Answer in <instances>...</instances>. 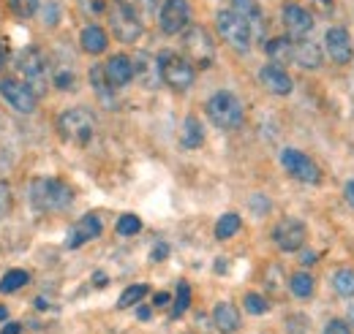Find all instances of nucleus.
Segmentation results:
<instances>
[{
	"mask_svg": "<svg viewBox=\"0 0 354 334\" xmlns=\"http://www.w3.org/2000/svg\"><path fill=\"white\" fill-rule=\"evenodd\" d=\"M28 202L41 212H63L74 202V188L63 179H33L28 185Z\"/></svg>",
	"mask_w": 354,
	"mask_h": 334,
	"instance_id": "obj_1",
	"label": "nucleus"
},
{
	"mask_svg": "<svg viewBox=\"0 0 354 334\" xmlns=\"http://www.w3.org/2000/svg\"><path fill=\"white\" fill-rule=\"evenodd\" d=\"M17 71L22 77V82L28 84L39 98L46 92V87L52 84V68H49V60L41 49L36 46H28L17 55Z\"/></svg>",
	"mask_w": 354,
	"mask_h": 334,
	"instance_id": "obj_2",
	"label": "nucleus"
},
{
	"mask_svg": "<svg viewBox=\"0 0 354 334\" xmlns=\"http://www.w3.org/2000/svg\"><path fill=\"white\" fill-rule=\"evenodd\" d=\"M207 117L213 120V126L221 128V130H234V128L243 126L245 109H243V104H240V98L234 92L218 90L207 101Z\"/></svg>",
	"mask_w": 354,
	"mask_h": 334,
	"instance_id": "obj_3",
	"label": "nucleus"
},
{
	"mask_svg": "<svg viewBox=\"0 0 354 334\" xmlns=\"http://www.w3.org/2000/svg\"><path fill=\"white\" fill-rule=\"evenodd\" d=\"M57 130H60V136L66 141L82 147V144H88L90 139H93V133H95V120H93V115H90L88 109H82V106L66 109L57 117Z\"/></svg>",
	"mask_w": 354,
	"mask_h": 334,
	"instance_id": "obj_4",
	"label": "nucleus"
},
{
	"mask_svg": "<svg viewBox=\"0 0 354 334\" xmlns=\"http://www.w3.org/2000/svg\"><path fill=\"white\" fill-rule=\"evenodd\" d=\"M183 49H185V60L196 68H210L213 57H216V43L213 36L199 28V25H191L185 33H183Z\"/></svg>",
	"mask_w": 354,
	"mask_h": 334,
	"instance_id": "obj_5",
	"label": "nucleus"
},
{
	"mask_svg": "<svg viewBox=\"0 0 354 334\" xmlns=\"http://www.w3.org/2000/svg\"><path fill=\"white\" fill-rule=\"evenodd\" d=\"M216 28H218L221 39L229 43L232 49H237V52H248V49H251L254 33H251L248 22H245L240 14H234L232 8L218 11V17H216Z\"/></svg>",
	"mask_w": 354,
	"mask_h": 334,
	"instance_id": "obj_6",
	"label": "nucleus"
},
{
	"mask_svg": "<svg viewBox=\"0 0 354 334\" xmlns=\"http://www.w3.org/2000/svg\"><path fill=\"white\" fill-rule=\"evenodd\" d=\"M158 68H161V82L169 84L172 90H188L194 84V66L175 52H161Z\"/></svg>",
	"mask_w": 354,
	"mask_h": 334,
	"instance_id": "obj_7",
	"label": "nucleus"
},
{
	"mask_svg": "<svg viewBox=\"0 0 354 334\" xmlns=\"http://www.w3.org/2000/svg\"><path fill=\"white\" fill-rule=\"evenodd\" d=\"M109 25H112V33L118 36V41L123 43L139 41V36L145 30L142 22H139V14L129 3H115V8L109 11Z\"/></svg>",
	"mask_w": 354,
	"mask_h": 334,
	"instance_id": "obj_8",
	"label": "nucleus"
},
{
	"mask_svg": "<svg viewBox=\"0 0 354 334\" xmlns=\"http://www.w3.org/2000/svg\"><path fill=\"white\" fill-rule=\"evenodd\" d=\"M0 98L19 115H33L39 106V95L22 82V79H3L0 82Z\"/></svg>",
	"mask_w": 354,
	"mask_h": 334,
	"instance_id": "obj_9",
	"label": "nucleus"
},
{
	"mask_svg": "<svg viewBox=\"0 0 354 334\" xmlns=\"http://www.w3.org/2000/svg\"><path fill=\"white\" fill-rule=\"evenodd\" d=\"M191 22V6L188 0H164L161 11H158V28L167 36H177L188 28Z\"/></svg>",
	"mask_w": 354,
	"mask_h": 334,
	"instance_id": "obj_10",
	"label": "nucleus"
},
{
	"mask_svg": "<svg viewBox=\"0 0 354 334\" xmlns=\"http://www.w3.org/2000/svg\"><path fill=\"white\" fill-rule=\"evenodd\" d=\"M281 166L286 168L295 179H300V182H308V185H319V182H322L319 166L310 161L306 153H300V150L286 147V150L281 153Z\"/></svg>",
	"mask_w": 354,
	"mask_h": 334,
	"instance_id": "obj_11",
	"label": "nucleus"
},
{
	"mask_svg": "<svg viewBox=\"0 0 354 334\" xmlns=\"http://www.w3.org/2000/svg\"><path fill=\"white\" fill-rule=\"evenodd\" d=\"M272 242L283 253H295L306 245V223H300L297 217H283L275 223L272 228Z\"/></svg>",
	"mask_w": 354,
	"mask_h": 334,
	"instance_id": "obj_12",
	"label": "nucleus"
},
{
	"mask_svg": "<svg viewBox=\"0 0 354 334\" xmlns=\"http://www.w3.org/2000/svg\"><path fill=\"white\" fill-rule=\"evenodd\" d=\"M101 231H104V223H101V217L95 215V212H88L82 220H77L74 223V228L68 231V239H66V248H82V245H88L93 239H98L101 237Z\"/></svg>",
	"mask_w": 354,
	"mask_h": 334,
	"instance_id": "obj_13",
	"label": "nucleus"
},
{
	"mask_svg": "<svg viewBox=\"0 0 354 334\" xmlns=\"http://www.w3.org/2000/svg\"><path fill=\"white\" fill-rule=\"evenodd\" d=\"M283 28L292 39H306L313 30V14L300 3H289L283 6Z\"/></svg>",
	"mask_w": 354,
	"mask_h": 334,
	"instance_id": "obj_14",
	"label": "nucleus"
},
{
	"mask_svg": "<svg viewBox=\"0 0 354 334\" xmlns=\"http://www.w3.org/2000/svg\"><path fill=\"white\" fill-rule=\"evenodd\" d=\"M324 46H327V52H330V57L335 60V63H349L352 60V36H349V30L346 28H330L327 30V36H324Z\"/></svg>",
	"mask_w": 354,
	"mask_h": 334,
	"instance_id": "obj_15",
	"label": "nucleus"
},
{
	"mask_svg": "<svg viewBox=\"0 0 354 334\" xmlns=\"http://www.w3.org/2000/svg\"><path fill=\"white\" fill-rule=\"evenodd\" d=\"M259 79H262V84H265L272 95H289V92L295 90L292 77H289L286 68L278 66V63H267L265 68L259 71Z\"/></svg>",
	"mask_w": 354,
	"mask_h": 334,
	"instance_id": "obj_16",
	"label": "nucleus"
},
{
	"mask_svg": "<svg viewBox=\"0 0 354 334\" xmlns=\"http://www.w3.org/2000/svg\"><path fill=\"white\" fill-rule=\"evenodd\" d=\"M104 74H106V79L115 90H120L133 79V60L126 55H112L104 66Z\"/></svg>",
	"mask_w": 354,
	"mask_h": 334,
	"instance_id": "obj_17",
	"label": "nucleus"
},
{
	"mask_svg": "<svg viewBox=\"0 0 354 334\" xmlns=\"http://www.w3.org/2000/svg\"><path fill=\"white\" fill-rule=\"evenodd\" d=\"M232 11L240 14L248 22V28H251L254 36H262L265 33V14H262V8H259L257 0H232Z\"/></svg>",
	"mask_w": 354,
	"mask_h": 334,
	"instance_id": "obj_18",
	"label": "nucleus"
},
{
	"mask_svg": "<svg viewBox=\"0 0 354 334\" xmlns=\"http://www.w3.org/2000/svg\"><path fill=\"white\" fill-rule=\"evenodd\" d=\"M213 324L221 334H234L240 329V313L234 304L229 302H218L216 310H213Z\"/></svg>",
	"mask_w": 354,
	"mask_h": 334,
	"instance_id": "obj_19",
	"label": "nucleus"
},
{
	"mask_svg": "<svg viewBox=\"0 0 354 334\" xmlns=\"http://www.w3.org/2000/svg\"><path fill=\"white\" fill-rule=\"evenodd\" d=\"M295 63L308 71L322 68V49L308 39H295Z\"/></svg>",
	"mask_w": 354,
	"mask_h": 334,
	"instance_id": "obj_20",
	"label": "nucleus"
},
{
	"mask_svg": "<svg viewBox=\"0 0 354 334\" xmlns=\"http://www.w3.org/2000/svg\"><path fill=\"white\" fill-rule=\"evenodd\" d=\"M133 77H139V82L145 84V87H156V84L161 82V68H158V57L153 60V57H147V55H139L136 60H133Z\"/></svg>",
	"mask_w": 354,
	"mask_h": 334,
	"instance_id": "obj_21",
	"label": "nucleus"
},
{
	"mask_svg": "<svg viewBox=\"0 0 354 334\" xmlns=\"http://www.w3.org/2000/svg\"><path fill=\"white\" fill-rule=\"evenodd\" d=\"M180 144H183L185 150H196V147L205 144V128H202V123H199L194 115H188V117L183 120V128H180Z\"/></svg>",
	"mask_w": 354,
	"mask_h": 334,
	"instance_id": "obj_22",
	"label": "nucleus"
},
{
	"mask_svg": "<svg viewBox=\"0 0 354 334\" xmlns=\"http://www.w3.org/2000/svg\"><path fill=\"white\" fill-rule=\"evenodd\" d=\"M267 57L278 66H286V63H295V41L292 39H270L265 46Z\"/></svg>",
	"mask_w": 354,
	"mask_h": 334,
	"instance_id": "obj_23",
	"label": "nucleus"
},
{
	"mask_svg": "<svg viewBox=\"0 0 354 334\" xmlns=\"http://www.w3.org/2000/svg\"><path fill=\"white\" fill-rule=\"evenodd\" d=\"M80 43H82V49H85L88 55H101V52L109 46V39H106V30H104V28L88 25V28L82 30V36H80Z\"/></svg>",
	"mask_w": 354,
	"mask_h": 334,
	"instance_id": "obj_24",
	"label": "nucleus"
},
{
	"mask_svg": "<svg viewBox=\"0 0 354 334\" xmlns=\"http://www.w3.org/2000/svg\"><path fill=\"white\" fill-rule=\"evenodd\" d=\"M30 283V275L25 269H8L3 277H0V293H14L19 288H25Z\"/></svg>",
	"mask_w": 354,
	"mask_h": 334,
	"instance_id": "obj_25",
	"label": "nucleus"
},
{
	"mask_svg": "<svg viewBox=\"0 0 354 334\" xmlns=\"http://www.w3.org/2000/svg\"><path fill=\"white\" fill-rule=\"evenodd\" d=\"M240 226H243V220H240V215L237 212H226L218 217V223H216V239H229V237H234L237 231H240Z\"/></svg>",
	"mask_w": 354,
	"mask_h": 334,
	"instance_id": "obj_26",
	"label": "nucleus"
},
{
	"mask_svg": "<svg viewBox=\"0 0 354 334\" xmlns=\"http://www.w3.org/2000/svg\"><path fill=\"white\" fill-rule=\"evenodd\" d=\"M90 84H93V90H95V95L101 98V101H112V84L106 79V74H104V66H93L90 68Z\"/></svg>",
	"mask_w": 354,
	"mask_h": 334,
	"instance_id": "obj_27",
	"label": "nucleus"
},
{
	"mask_svg": "<svg viewBox=\"0 0 354 334\" xmlns=\"http://www.w3.org/2000/svg\"><path fill=\"white\" fill-rule=\"evenodd\" d=\"M333 288L338 296H354V269H338L333 275Z\"/></svg>",
	"mask_w": 354,
	"mask_h": 334,
	"instance_id": "obj_28",
	"label": "nucleus"
},
{
	"mask_svg": "<svg viewBox=\"0 0 354 334\" xmlns=\"http://www.w3.org/2000/svg\"><path fill=\"white\" fill-rule=\"evenodd\" d=\"M52 84H55L57 90H63V92L74 90V87H77V74H74V68H68V66L52 68Z\"/></svg>",
	"mask_w": 354,
	"mask_h": 334,
	"instance_id": "obj_29",
	"label": "nucleus"
},
{
	"mask_svg": "<svg viewBox=\"0 0 354 334\" xmlns=\"http://www.w3.org/2000/svg\"><path fill=\"white\" fill-rule=\"evenodd\" d=\"M289 288H292V293H295L297 299H308L316 286H313V277H310L308 272H297V275H292Z\"/></svg>",
	"mask_w": 354,
	"mask_h": 334,
	"instance_id": "obj_30",
	"label": "nucleus"
},
{
	"mask_svg": "<svg viewBox=\"0 0 354 334\" xmlns=\"http://www.w3.org/2000/svg\"><path fill=\"white\" fill-rule=\"evenodd\" d=\"M8 8H11L14 17H19V19H30L33 14H39L41 0H8Z\"/></svg>",
	"mask_w": 354,
	"mask_h": 334,
	"instance_id": "obj_31",
	"label": "nucleus"
},
{
	"mask_svg": "<svg viewBox=\"0 0 354 334\" xmlns=\"http://www.w3.org/2000/svg\"><path fill=\"white\" fill-rule=\"evenodd\" d=\"M147 296V286H129L126 291L120 293V299H118V307H133V304H139L142 299Z\"/></svg>",
	"mask_w": 354,
	"mask_h": 334,
	"instance_id": "obj_32",
	"label": "nucleus"
},
{
	"mask_svg": "<svg viewBox=\"0 0 354 334\" xmlns=\"http://www.w3.org/2000/svg\"><path fill=\"white\" fill-rule=\"evenodd\" d=\"M142 231V220L136 217V215H120L118 217V234L120 237H133V234H139Z\"/></svg>",
	"mask_w": 354,
	"mask_h": 334,
	"instance_id": "obj_33",
	"label": "nucleus"
},
{
	"mask_svg": "<svg viewBox=\"0 0 354 334\" xmlns=\"http://www.w3.org/2000/svg\"><path fill=\"white\" fill-rule=\"evenodd\" d=\"M243 304H245V313H251V315H265L270 310V304H267V299L262 293H245Z\"/></svg>",
	"mask_w": 354,
	"mask_h": 334,
	"instance_id": "obj_34",
	"label": "nucleus"
},
{
	"mask_svg": "<svg viewBox=\"0 0 354 334\" xmlns=\"http://www.w3.org/2000/svg\"><path fill=\"white\" fill-rule=\"evenodd\" d=\"M188 304H191V288H188V283H177V299H175V307H172V315L180 318L188 310Z\"/></svg>",
	"mask_w": 354,
	"mask_h": 334,
	"instance_id": "obj_35",
	"label": "nucleus"
},
{
	"mask_svg": "<svg viewBox=\"0 0 354 334\" xmlns=\"http://www.w3.org/2000/svg\"><path fill=\"white\" fill-rule=\"evenodd\" d=\"M308 332V318L306 315H289L286 318V334H306Z\"/></svg>",
	"mask_w": 354,
	"mask_h": 334,
	"instance_id": "obj_36",
	"label": "nucleus"
},
{
	"mask_svg": "<svg viewBox=\"0 0 354 334\" xmlns=\"http://www.w3.org/2000/svg\"><path fill=\"white\" fill-rule=\"evenodd\" d=\"M80 6L88 17H98V14L106 11V0H80Z\"/></svg>",
	"mask_w": 354,
	"mask_h": 334,
	"instance_id": "obj_37",
	"label": "nucleus"
},
{
	"mask_svg": "<svg viewBox=\"0 0 354 334\" xmlns=\"http://www.w3.org/2000/svg\"><path fill=\"white\" fill-rule=\"evenodd\" d=\"M8 209H11V188L0 182V220L8 215Z\"/></svg>",
	"mask_w": 354,
	"mask_h": 334,
	"instance_id": "obj_38",
	"label": "nucleus"
},
{
	"mask_svg": "<svg viewBox=\"0 0 354 334\" xmlns=\"http://www.w3.org/2000/svg\"><path fill=\"white\" fill-rule=\"evenodd\" d=\"M324 334H352V326H349L346 321L335 318V321H330V324L324 326Z\"/></svg>",
	"mask_w": 354,
	"mask_h": 334,
	"instance_id": "obj_39",
	"label": "nucleus"
},
{
	"mask_svg": "<svg viewBox=\"0 0 354 334\" xmlns=\"http://www.w3.org/2000/svg\"><path fill=\"white\" fill-rule=\"evenodd\" d=\"M57 14H60L57 3H46V8H44V22H46V25H55V22H57Z\"/></svg>",
	"mask_w": 354,
	"mask_h": 334,
	"instance_id": "obj_40",
	"label": "nucleus"
},
{
	"mask_svg": "<svg viewBox=\"0 0 354 334\" xmlns=\"http://www.w3.org/2000/svg\"><path fill=\"white\" fill-rule=\"evenodd\" d=\"M251 209H254V212H259V215H265L267 209H270V204H267L262 196H254V199H251Z\"/></svg>",
	"mask_w": 354,
	"mask_h": 334,
	"instance_id": "obj_41",
	"label": "nucleus"
},
{
	"mask_svg": "<svg viewBox=\"0 0 354 334\" xmlns=\"http://www.w3.org/2000/svg\"><path fill=\"white\" fill-rule=\"evenodd\" d=\"M133 3H136L145 14H153V11H156V6H158V0H133Z\"/></svg>",
	"mask_w": 354,
	"mask_h": 334,
	"instance_id": "obj_42",
	"label": "nucleus"
},
{
	"mask_svg": "<svg viewBox=\"0 0 354 334\" xmlns=\"http://www.w3.org/2000/svg\"><path fill=\"white\" fill-rule=\"evenodd\" d=\"M167 253H169V248H167V245H156V250H153V261L167 258Z\"/></svg>",
	"mask_w": 354,
	"mask_h": 334,
	"instance_id": "obj_43",
	"label": "nucleus"
},
{
	"mask_svg": "<svg viewBox=\"0 0 354 334\" xmlns=\"http://www.w3.org/2000/svg\"><path fill=\"white\" fill-rule=\"evenodd\" d=\"M22 332V326L19 324H6L3 329H0V334H19Z\"/></svg>",
	"mask_w": 354,
	"mask_h": 334,
	"instance_id": "obj_44",
	"label": "nucleus"
},
{
	"mask_svg": "<svg viewBox=\"0 0 354 334\" xmlns=\"http://www.w3.org/2000/svg\"><path fill=\"white\" fill-rule=\"evenodd\" d=\"M153 302H156V307H167L169 304V293H156Z\"/></svg>",
	"mask_w": 354,
	"mask_h": 334,
	"instance_id": "obj_45",
	"label": "nucleus"
},
{
	"mask_svg": "<svg viewBox=\"0 0 354 334\" xmlns=\"http://www.w3.org/2000/svg\"><path fill=\"white\" fill-rule=\"evenodd\" d=\"M344 196H346V202H349V204H352V207H354V179H352V182H349V185H346V190H344Z\"/></svg>",
	"mask_w": 354,
	"mask_h": 334,
	"instance_id": "obj_46",
	"label": "nucleus"
},
{
	"mask_svg": "<svg viewBox=\"0 0 354 334\" xmlns=\"http://www.w3.org/2000/svg\"><path fill=\"white\" fill-rule=\"evenodd\" d=\"M93 283H95L98 288H101V286H106V275H101V272H98V275H93Z\"/></svg>",
	"mask_w": 354,
	"mask_h": 334,
	"instance_id": "obj_47",
	"label": "nucleus"
},
{
	"mask_svg": "<svg viewBox=\"0 0 354 334\" xmlns=\"http://www.w3.org/2000/svg\"><path fill=\"white\" fill-rule=\"evenodd\" d=\"M150 315H153L150 307H139V318H142V321H150Z\"/></svg>",
	"mask_w": 354,
	"mask_h": 334,
	"instance_id": "obj_48",
	"label": "nucleus"
},
{
	"mask_svg": "<svg viewBox=\"0 0 354 334\" xmlns=\"http://www.w3.org/2000/svg\"><path fill=\"white\" fill-rule=\"evenodd\" d=\"M3 66H6V46L0 41V71H3Z\"/></svg>",
	"mask_w": 354,
	"mask_h": 334,
	"instance_id": "obj_49",
	"label": "nucleus"
},
{
	"mask_svg": "<svg viewBox=\"0 0 354 334\" xmlns=\"http://www.w3.org/2000/svg\"><path fill=\"white\" fill-rule=\"evenodd\" d=\"M303 258H306V261H303V264H316V255H313V253H306V255H303Z\"/></svg>",
	"mask_w": 354,
	"mask_h": 334,
	"instance_id": "obj_50",
	"label": "nucleus"
},
{
	"mask_svg": "<svg viewBox=\"0 0 354 334\" xmlns=\"http://www.w3.org/2000/svg\"><path fill=\"white\" fill-rule=\"evenodd\" d=\"M36 307H39V310H46V299H44V296H41V299H36Z\"/></svg>",
	"mask_w": 354,
	"mask_h": 334,
	"instance_id": "obj_51",
	"label": "nucleus"
},
{
	"mask_svg": "<svg viewBox=\"0 0 354 334\" xmlns=\"http://www.w3.org/2000/svg\"><path fill=\"white\" fill-rule=\"evenodd\" d=\"M319 6H324V8H333V0H316Z\"/></svg>",
	"mask_w": 354,
	"mask_h": 334,
	"instance_id": "obj_52",
	"label": "nucleus"
},
{
	"mask_svg": "<svg viewBox=\"0 0 354 334\" xmlns=\"http://www.w3.org/2000/svg\"><path fill=\"white\" fill-rule=\"evenodd\" d=\"M346 324H349V326H354V304L349 307V321H346Z\"/></svg>",
	"mask_w": 354,
	"mask_h": 334,
	"instance_id": "obj_53",
	"label": "nucleus"
},
{
	"mask_svg": "<svg viewBox=\"0 0 354 334\" xmlns=\"http://www.w3.org/2000/svg\"><path fill=\"white\" fill-rule=\"evenodd\" d=\"M3 318H8V310H6V307H0V321H3Z\"/></svg>",
	"mask_w": 354,
	"mask_h": 334,
	"instance_id": "obj_54",
	"label": "nucleus"
},
{
	"mask_svg": "<svg viewBox=\"0 0 354 334\" xmlns=\"http://www.w3.org/2000/svg\"><path fill=\"white\" fill-rule=\"evenodd\" d=\"M115 3H126V0H115Z\"/></svg>",
	"mask_w": 354,
	"mask_h": 334,
	"instance_id": "obj_55",
	"label": "nucleus"
}]
</instances>
